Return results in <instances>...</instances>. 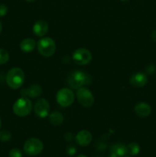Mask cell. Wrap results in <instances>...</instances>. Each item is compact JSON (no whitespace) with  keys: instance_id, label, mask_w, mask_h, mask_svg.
<instances>
[{"instance_id":"cell-1","label":"cell","mask_w":156,"mask_h":157,"mask_svg":"<svg viewBox=\"0 0 156 157\" xmlns=\"http://www.w3.org/2000/svg\"><path fill=\"white\" fill-rule=\"evenodd\" d=\"M92 82L91 77L83 71H74L68 75L67 84L71 89H77L89 86Z\"/></svg>"},{"instance_id":"cell-2","label":"cell","mask_w":156,"mask_h":157,"mask_svg":"<svg viewBox=\"0 0 156 157\" xmlns=\"http://www.w3.org/2000/svg\"><path fill=\"white\" fill-rule=\"evenodd\" d=\"M6 84L13 90L19 89L24 82V73L19 67L10 69L6 75Z\"/></svg>"},{"instance_id":"cell-3","label":"cell","mask_w":156,"mask_h":157,"mask_svg":"<svg viewBox=\"0 0 156 157\" xmlns=\"http://www.w3.org/2000/svg\"><path fill=\"white\" fill-rule=\"evenodd\" d=\"M14 113L20 117H24L29 115L32 110V103L30 98L21 97L13 104L12 107Z\"/></svg>"},{"instance_id":"cell-4","label":"cell","mask_w":156,"mask_h":157,"mask_svg":"<svg viewBox=\"0 0 156 157\" xmlns=\"http://www.w3.org/2000/svg\"><path fill=\"white\" fill-rule=\"evenodd\" d=\"M36 46L40 55L45 58L51 57L56 52V44L54 41L49 37L41 38L37 42Z\"/></svg>"},{"instance_id":"cell-5","label":"cell","mask_w":156,"mask_h":157,"mask_svg":"<svg viewBox=\"0 0 156 157\" xmlns=\"http://www.w3.org/2000/svg\"><path fill=\"white\" fill-rule=\"evenodd\" d=\"M43 149L44 144L42 141L38 138H30L24 143V151L28 156H37L42 152Z\"/></svg>"},{"instance_id":"cell-6","label":"cell","mask_w":156,"mask_h":157,"mask_svg":"<svg viewBox=\"0 0 156 157\" xmlns=\"http://www.w3.org/2000/svg\"><path fill=\"white\" fill-rule=\"evenodd\" d=\"M56 100L60 106L62 107H68L74 101V94L71 89L64 87L58 91Z\"/></svg>"},{"instance_id":"cell-7","label":"cell","mask_w":156,"mask_h":157,"mask_svg":"<svg viewBox=\"0 0 156 157\" xmlns=\"http://www.w3.org/2000/svg\"><path fill=\"white\" fill-rule=\"evenodd\" d=\"M76 95L78 101L83 107L88 108V107H92L94 104L95 99L93 94L87 87H83L77 89Z\"/></svg>"},{"instance_id":"cell-8","label":"cell","mask_w":156,"mask_h":157,"mask_svg":"<svg viewBox=\"0 0 156 157\" xmlns=\"http://www.w3.org/2000/svg\"><path fill=\"white\" fill-rule=\"evenodd\" d=\"M92 53L87 48H80L74 51L72 55V59L78 65H86L92 61Z\"/></svg>"},{"instance_id":"cell-9","label":"cell","mask_w":156,"mask_h":157,"mask_svg":"<svg viewBox=\"0 0 156 157\" xmlns=\"http://www.w3.org/2000/svg\"><path fill=\"white\" fill-rule=\"evenodd\" d=\"M35 113L39 118H45L49 115L50 111V104L48 101L44 98L38 99L36 101L34 107Z\"/></svg>"},{"instance_id":"cell-10","label":"cell","mask_w":156,"mask_h":157,"mask_svg":"<svg viewBox=\"0 0 156 157\" xmlns=\"http://www.w3.org/2000/svg\"><path fill=\"white\" fill-rule=\"evenodd\" d=\"M42 94V87L38 84H33L27 88H24L20 91L21 97L28 98H37Z\"/></svg>"},{"instance_id":"cell-11","label":"cell","mask_w":156,"mask_h":157,"mask_svg":"<svg viewBox=\"0 0 156 157\" xmlns=\"http://www.w3.org/2000/svg\"><path fill=\"white\" fill-rule=\"evenodd\" d=\"M148 78L145 74L142 72H136L130 78V84L136 87H142L146 85Z\"/></svg>"},{"instance_id":"cell-12","label":"cell","mask_w":156,"mask_h":157,"mask_svg":"<svg viewBox=\"0 0 156 157\" xmlns=\"http://www.w3.org/2000/svg\"><path fill=\"white\" fill-rule=\"evenodd\" d=\"M93 136L90 131L87 130H83L80 131L75 136V140L78 145L81 147H87L91 143Z\"/></svg>"},{"instance_id":"cell-13","label":"cell","mask_w":156,"mask_h":157,"mask_svg":"<svg viewBox=\"0 0 156 157\" xmlns=\"http://www.w3.org/2000/svg\"><path fill=\"white\" fill-rule=\"evenodd\" d=\"M135 113H136L138 117H147L149 116L151 113V107L148 104L145 102H140L138 103L135 106Z\"/></svg>"},{"instance_id":"cell-14","label":"cell","mask_w":156,"mask_h":157,"mask_svg":"<svg viewBox=\"0 0 156 157\" xmlns=\"http://www.w3.org/2000/svg\"><path fill=\"white\" fill-rule=\"evenodd\" d=\"M33 32L36 36L43 37L47 33L49 29L48 24L44 20H38L34 24Z\"/></svg>"},{"instance_id":"cell-15","label":"cell","mask_w":156,"mask_h":157,"mask_svg":"<svg viewBox=\"0 0 156 157\" xmlns=\"http://www.w3.org/2000/svg\"><path fill=\"white\" fill-rule=\"evenodd\" d=\"M37 44L32 38H25L22 40L20 44V48L24 53H30L35 50Z\"/></svg>"},{"instance_id":"cell-16","label":"cell","mask_w":156,"mask_h":157,"mask_svg":"<svg viewBox=\"0 0 156 157\" xmlns=\"http://www.w3.org/2000/svg\"><path fill=\"white\" fill-rule=\"evenodd\" d=\"M110 152L114 153L118 157H124L127 154L126 146L122 144H116L110 147Z\"/></svg>"},{"instance_id":"cell-17","label":"cell","mask_w":156,"mask_h":157,"mask_svg":"<svg viewBox=\"0 0 156 157\" xmlns=\"http://www.w3.org/2000/svg\"><path fill=\"white\" fill-rule=\"evenodd\" d=\"M64 116L59 111L52 112L49 115V121H50V124L54 126H59L62 124L64 122Z\"/></svg>"},{"instance_id":"cell-18","label":"cell","mask_w":156,"mask_h":157,"mask_svg":"<svg viewBox=\"0 0 156 157\" xmlns=\"http://www.w3.org/2000/svg\"><path fill=\"white\" fill-rule=\"evenodd\" d=\"M140 152V147L137 143H130L126 146V153L130 156H136Z\"/></svg>"},{"instance_id":"cell-19","label":"cell","mask_w":156,"mask_h":157,"mask_svg":"<svg viewBox=\"0 0 156 157\" xmlns=\"http://www.w3.org/2000/svg\"><path fill=\"white\" fill-rule=\"evenodd\" d=\"M9 54L6 50L0 48V64H5L9 61Z\"/></svg>"},{"instance_id":"cell-20","label":"cell","mask_w":156,"mask_h":157,"mask_svg":"<svg viewBox=\"0 0 156 157\" xmlns=\"http://www.w3.org/2000/svg\"><path fill=\"white\" fill-rule=\"evenodd\" d=\"M12 139V134L8 130H0V141L8 142Z\"/></svg>"},{"instance_id":"cell-21","label":"cell","mask_w":156,"mask_h":157,"mask_svg":"<svg viewBox=\"0 0 156 157\" xmlns=\"http://www.w3.org/2000/svg\"><path fill=\"white\" fill-rule=\"evenodd\" d=\"M9 157H22V153L19 149L14 148L9 151Z\"/></svg>"},{"instance_id":"cell-22","label":"cell","mask_w":156,"mask_h":157,"mask_svg":"<svg viewBox=\"0 0 156 157\" xmlns=\"http://www.w3.org/2000/svg\"><path fill=\"white\" fill-rule=\"evenodd\" d=\"M66 153L70 156H74L76 153V148L73 145H69L66 149Z\"/></svg>"},{"instance_id":"cell-23","label":"cell","mask_w":156,"mask_h":157,"mask_svg":"<svg viewBox=\"0 0 156 157\" xmlns=\"http://www.w3.org/2000/svg\"><path fill=\"white\" fill-rule=\"evenodd\" d=\"M156 70V67L154 64H149L148 65H147V67H145V71H146L147 74L148 75H151V74L154 73Z\"/></svg>"},{"instance_id":"cell-24","label":"cell","mask_w":156,"mask_h":157,"mask_svg":"<svg viewBox=\"0 0 156 157\" xmlns=\"http://www.w3.org/2000/svg\"><path fill=\"white\" fill-rule=\"evenodd\" d=\"M8 7L4 4H0V17H3L7 14Z\"/></svg>"},{"instance_id":"cell-25","label":"cell","mask_w":156,"mask_h":157,"mask_svg":"<svg viewBox=\"0 0 156 157\" xmlns=\"http://www.w3.org/2000/svg\"><path fill=\"white\" fill-rule=\"evenodd\" d=\"M64 139L67 142H70V141H72L73 140V135L71 133H69L68 132V133H67L64 135Z\"/></svg>"},{"instance_id":"cell-26","label":"cell","mask_w":156,"mask_h":157,"mask_svg":"<svg viewBox=\"0 0 156 157\" xmlns=\"http://www.w3.org/2000/svg\"><path fill=\"white\" fill-rule=\"evenodd\" d=\"M151 38H152L153 41L156 42V30L153 31L152 33H151Z\"/></svg>"},{"instance_id":"cell-27","label":"cell","mask_w":156,"mask_h":157,"mask_svg":"<svg viewBox=\"0 0 156 157\" xmlns=\"http://www.w3.org/2000/svg\"><path fill=\"white\" fill-rule=\"evenodd\" d=\"M109 157H118L117 156H116V155H115L114 153H110V156Z\"/></svg>"},{"instance_id":"cell-28","label":"cell","mask_w":156,"mask_h":157,"mask_svg":"<svg viewBox=\"0 0 156 157\" xmlns=\"http://www.w3.org/2000/svg\"><path fill=\"white\" fill-rule=\"evenodd\" d=\"M2 25L1 21H0V33L2 32Z\"/></svg>"},{"instance_id":"cell-29","label":"cell","mask_w":156,"mask_h":157,"mask_svg":"<svg viewBox=\"0 0 156 157\" xmlns=\"http://www.w3.org/2000/svg\"><path fill=\"white\" fill-rule=\"evenodd\" d=\"M76 157H87L85 156V155H83V154H80V155H78Z\"/></svg>"},{"instance_id":"cell-30","label":"cell","mask_w":156,"mask_h":157,"mask_svg":"<svg viewBox=\"0 0 156 157\" xmlns=\"http://www.w3.org/2000/svg\"><path fill=\"white\" fill-rule=\"evenodd\" d=\"M27 2H35L36 1V0H26Z\"/></svg>"},{"instance_id":"cell-31","label":"cell","mask_w":156,"mask_h":157,"mask_svg":"<svg viewBox=\"0 0 156 157\" xmlns=\"http://www.w3.org/2000/svg\"><path fill=\"white\" fill-rule=\"evenodd\" d=\"M1 127H2V120L0 118V130H1Z\"/></svg>"},{"instance_id":"cell-32","label":"cell","mask_w":156,"mask_h":157,"mask_svg":"<svg viewBox=\"0 0 156 157\" xmlns=\"http://www.w3.org/2000/svg\"><path fill=\"white\" fill-rule=\"evenodd\" d=\"M121 1H122V2H127V1H128V0H121Z\"/></svg>"},{"instance_id":"cell-33","label":"cell","mask_w":156,"mask_h":157,"mask_svg":"<svg viewBox=\"0 0 156 157\" xmlns=\"http://www.w3.org/2000/svg\"><path fill=\"white\" fill-rule=\"evenodd\" d=\"M96 157H99V156H96Z\"/></svg>"},{"instance_id":"cell-34","label":"cell","mask_w":156,"mask_h":157,"mask_svg":"<svg viewBox=\"0 0 156 157\" xmlns=\"http://www.w3.org/2000/svg\"><path fill=\"white\" fill-rule=\"evenodd\" d=\"M126 157H129V156H126Z\"/></svg>"}]
</instances>
